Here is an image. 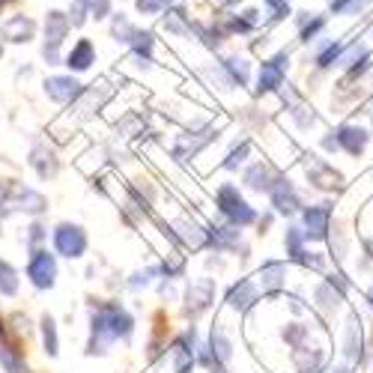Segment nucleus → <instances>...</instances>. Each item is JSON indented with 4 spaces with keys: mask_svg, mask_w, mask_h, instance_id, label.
<instances>
[{
    "mask_svg": "<svg viewBox=\"0 0 373 373\" xmlns=\"http://www.w3.org/2000/svg\"><path fill=\"white\" fill-rule=\"evenodd\" d=\"M45 209H48L45 194H39L36 188H30V185H21V182H12V185L6 188V194L0 197V218L15 215V212L42 215Z\"/></svg>",
    "mask_w": 373,
    "mask_h": 373,
    "instance_id": "f257e3e1",
    "label": "nucleus"
},
{
    "mask_svg": "<svg viewBox=\"0 0 373 373\" xmlns=\"http://www.w3.org/2000/svg\"><path fill=\"white\" fill-rule=\"evenodd\" d=\"M117 341V331H114V320H111V302L93 305L90 311V344H87V355H105L107 346Z\"/></svg>",
    "mask_w": 373,
    "mask_h": 373,
    "instance_id": "f03ea898",
    "label": "nucleus"
},
{
    "mask_svg": "<svg viewBox=\"0 0 373 373\" xmlns=\"http://www.w3.org/2000/svg\"><path fill=\"white\" fill-rule=\"evenodd\" d=\"M66 33H69V15L51 10L45 15V45H42V57L48 66L60 63V45Z\"/></svg>",
    "mask_w": 373,
    "mask_h": 373,
    "instance_id": "7ed1b4c3",
    "label": "nucleus"
},
{
    "mask_svg": "<svg viewBox=\"0 0 373 373\" xmlns=\"http://www.w3.org/2000/svg\"><path fill=\"white\" fill-rule=\"evenodd\" d=\"M54 248L60 257H69V260H78V257H84L87 251V233L81 224H57L54 227Z\"/></svg>",
    "mask_w": 373,
    "mask_h": 373,
    "instance_id": "20e7f679",
    "label": "nucleus"
},
{
    "mask_svg": "<svg viewBox=\"0 0 373 373\" xmlns=\"http://www.w3.org/2000/svg\"><path fill=\"white\" fill-rule=\"evenodd\" d=\"M215 201H218V209L233 224H239V227H245V224H251L257 218V212L242 201V194H239L236 185H221L218 194H215Z\"/></svg>",
    "mask_w": 373,
    "mask_h": 373,
    "instance_id": "39448f33",
    "label": "nucleus"
},
{
    "mask_svg": "<svg viewBox=\"0 0 373 373\" xmlns=\"http://www.w3.org/2000/svg\"><path fill=\"white\" fill-rule=\"evenodd\" d=\"M27 278H30V284L36 290H51L57 284V260H54V254H48L45 248L30 251Z\"/></svg>",
    "mask_w": 373,
    "mask_h": 373,
    "instance_id": "423d86ee",
    "label": "nucleus"
},
{
    "mask_svg": "<svg viewBox=\"0 0 373 373\" xmlns=\"http://www.w3.org/2000/svg\"><path fill=\"white\" fill-rule=\"evenodd\" d=\"M215 298V281L212 278H197L188 284L185 290V313L188 317H197V313H203L206 308L212 305Z\"/></svg>",
    "mask_w": 373,
    "mask_h": 373,
    "instance_id": "0eeeda50",
    "label": "nucleus"
},
{
    "mask_svg": "<svg viewBox=\"0 0 373 373\" xmlns=\"http://www.w3.org/2000/svg\"><path fill=\"white\" fill-rule=\"evenodd\" d=\"M45 93H48V99H54L57 105H69V102H78L81 99L84 84L75 81L72 75H54V78L45 81Z\"/></svg>",
    "mask_w": 373,
    "mask_h": 373,
    "instance_id": "6e6552de",
    "label": "nucleus"
},
{
    "mask_svg": "<svg viewBox=\"0 0 373 373\" xmlns=\"http://www.w3.org/2000/svg\"><path fill=\"white\" fill-rule=\"evenodd\" d=\"M215 138V129H203V131H185V135H179L177 140H173V155H177L179 162L192 159V155H197L201 149L209 144V140Z\"/></svg>",
    "mask_w": 373,
    "mask_h": 373,
    "instance_id": "1a4fd4ad",
    "label": "nucleus"
},
{
    "mask_svg": "<svg viewBox=\"0 0 373 373\" xmlns=\"http://www.w3.org/2000/svg\"><path fill=\"white\" fill-rule=\"evenodd\" d=\"M287 63H290L287 54H278L275 60L263 63V66H260V78H257V93H272V90H278L281 81H284Z\"/></svg>",
    "mask_w": 373,
    "mask_h": 373,
    "instance_id": "9d476101",
    "label": "nucleus"
},
{
    "mask_svg": "<svg viewBox=\"0 0 373 373\" xmlns=\"http://www.w3.org/2000/svg\"><path fill=\"white\" fill-rule=\"evenodd\" d=\"M30 168L42 179H54L57 170H60V162H57V153L48 144H36L30 153Z\"/></svg>",
    "mask_w": 373,
    "mask_h": 373,
    "instance_id": "9b49d317",
    "label": "nucleus"
},
{
    "mask_svg": "<svg viewBox=\"0 0 373 373\" xmlns=\"http://www.w3.org/2000/svg\"><path fill=\"white\" fill-rule=\"evenodd\" d=\"M93 63H96V48H93L90 39H81V42L75 45L69 54H66V66H69L72 72H84Z\"/></svg>",
    "mask_w": 373,
    "mask_h": 373,
    "instance_id": "f8f14e48",
    "label": "nucleus"
},
{
    "mask_svg": "<svg viewBox=\"0 0 373 373\" xmlns=\"http://www.w3.org/2000/svg\"><path fill=\"white\" fill-rule=\"evenodd\" d=\"M236 242H239L236 224H227V227H206V245L218 248V251H233Z\"/></svg>",
    "mask_w": 373,
    "mask_h": 373,
    "instance_id": "ddd939ff",
    "label": "nucleus"
},
{
    "mask_svg": "<svg viewBox=\"0 0 373 373\" xmlns=\"http://www.w3.org/2000/svg\"><path fill=\"white\" fill-rule=\"evenodd\" d=\"M173 230H177V242L188 245V248H203L206 245V230H201L192 218H179L173 224Z\"/></svg>",
    "mask_w": 373,
    "mask_h": 373,
    "instance_id": "4468645a",
    "label": "nucleus"
},
{
    "mask_svg": "<svg viewBox=\"0 0 373 373\" xmlns=\"http://www.w3.org/2000/svg\"><path fill=\"white\" fill-rule=\"evenodd\" d=\"M3 33H6V39H12V42H30L36 27H33V21L27 15H12V18L3 24Z\"/></svg>",
    "mask_w": 373,
    "mask_h": 373,
    "instance_id": "2eb2a0df",
    "label": "nucleus"
},
{
    "mask_svg": "<svg viewBox=\"0 0 373 373\" xmlns=\"http://www.w3.org/2000/svg\"><path fill=\"white\" fill-rule=\"evenodd\" d=\"M0 368H3L6 373H30L27 361L21 359V352L6 341H0Z\"/></svg>",
    "mask_w": 373,
    "mask_h": 373,
    "instance_id": "dca6fc26",
    "label": "nucleus"
},
{
    "mask_svg": "<svg viewBox=\"0 0 373 373\" xmlns=\"http://www.w3.org/2000/svg\"><path fill=\"white\" fill-rule=\"evenodd\" d=\"M227 302H230V308H236V311L251 308V305L257 302V290H254V284H251V281H242V284H236L233 290H230Z\"/></svg>",
    "mask_w": 373,
    "mask_h": 373,
    "instance_id": "f3484780",
    "label": "nucleus"
},
{
    "mask_svg": "<svg viewBox=\"0 0 373 373\" xmlns=\"http://www.w3.org/2000/svg\"><path fill=\"white\" fill-rule=\"evenodd\" d=\"M272 203H275L278 212H293L298 201H296V192L287 185V182H278L275 188H272Z\"/></svg>",
    "mask_w": 373,
    "mask_h": 373,
    "instance_id": "a211bd4d",
    "label": "nucleus"
},
{
    "mask_svg": "<svg viewBox=\"0 0 373 373\" xmlns=\"http://www.w3.org/2000/svg\"><path fill=\"white\" fill-rule=\"evenodd\" d=\"M209 352H212V359L215 364H227L230 361V355H233V346H230L227 341V335H224L221 329H212V341H209Z\"/></svg>",
    "mask_w": 373,
    "mask_h": 373,
    "instance_id": "6ab92c4d",
    "label": "nucleus"
},
{
    "mask_svg": "<svg viewBox=\"0 0 373 373\" xmlns=\"http://www.w3.org/2000/svg\"><path fill=\"white\" fill-rule=\"evenodd\" d=\"M39 326H42V346H45V352L54 359V355L60 352V337H57V322H54L51 313H45Z\"/></svg>",
    "mask_w": 373,
    "mask_h": 373,
    "instance_id": "aec40b11",
    "label": "nucleus"
},
{
    "mask_svg": "<svg viewBox=\"0 0 373 373\" xmlns=\"http://www.w3.org/2000/svg\"><path fill=\"white\" fill-rule=\"evenodd\" d=\"M326 218L329 212L320 209V206H311L308 212H305V224H308V236H322L326 233Z\"/></svg>",
    "mask_w": 373,
    "mask_h": 373,
    "instance_id": "412c9836",
    "label": "nucleus"
},
{
    "mask_svg": "<svg viewBox=\"0 0 373 373\" xmlns=\"http://www.w3.org/2000/svg\"><path fill=\"white\" fill-rule=\"evenodd\" d=\"M221 66H224V72L230 75V81H233V84H239V87L248 84V63L245 60H239V57H227Z\"/></svg>",
    "mask_w": 373,
    "mask_h": 373,
    "instance_id": "4be33fe9",
    "label": "nucleus"
},
{
    "mask_svg": "<svg viewBox=\"0 0 373 373\" xmlns=\"http://www.w3.org/2000/svg\"><path fill=\"white\" fill-rule=\"evenodd\" d=\"M0 293L3 296L18 293V272H15L6 260H0Z\"/></svg>",
    "mask_w": 373,
    "mask_h": 373,
    "instance_id": "5701e85b",
    "label": "nucleus"
},
{
    "mask_svg": "<svg viewBox=\"0 0 373 373\" xmlns=\"http://www.w3.org/2000/svg\"><path fill=\"white\" fill-rule=\"evenodd\" d=\"M245 185L254 188V192H263V188H269V168H266V164H254V168H248Z\"/></svg>",
    "mask_w": 373,
    "mask_h": 373,
    "instance_id": "b1692460",
    "label": "nucleus"
},
{
    "mask_svg": "<svg viewBox=\"0 0 373 373\" xmlns=\"http://www.w3.org/2000/svg\"><path fill=\"white\" fill-rule=\"evenodd\" d=\"M337 140L350 149V153H359V149L364 146V131L361 129H350V126H344L341 131H337Z\"/></svg>",
    "mask_w": 373,
    "mask_h": 373,
    "instance_id": "393cba45",
    "label": "nucleus"
},
{
    "mask_svg": "<svg viewBox=\"0 0 373 373\" xmlns=\"http://www.w3.org/2000/svg\"><path fill=\"white\" fill-rule=\"evenodd\" d=\"M281 278H284V266H281V263H269V266H263V272H260L263 290H278Z\"/></svg>",
    "mask_w": 373,
    "mask_h": 373,
    "instance_id": "a878e982",
    "label": "nucleus"
},
{
    "mask_svg": "<svg viewBox=\"0 0 373 373\" xmlns=\"http://www.w3.org/2000/svg\"><path fill=\"white\" fill-rule=\"evenodd\" d=\"M111 33L117 36V42H126V45H129L131 36H135V27L129 24L126 15H117V18H114V24H111Z\"/></svg>",
    "mask_w": 373,
    "mask_h": 373,
    "instance_id": "bb28decb",
    "label": "nucleus"
},
{
    "mask_svg": "<svg viewBox=\"0 0 373 373\" xmlns=\"http://www.w3.org/2000/svg\"><path fill=\"white\" fill-rule=\"evenodd\" d=\"M159 272H162L159 266H146V269H140V272H135V275L129 278V287H131V290H144V287L153 284V278L159 275Z\"/></svg>",
    "mask_w": 373,
    "mask_h": 373,
    "instance_id": "cd10ccee",
    "label": "nucleus"
},
{
    "mask_svg": "<svg viewBox=\"0 0 373 373\" xmlns=\"http://www.w3.org/2000/svg\"><path fill=\"white\" fill-rule=\"evenodd\" d=\"M90 15V0H72V10H69V24L72 27H81Z\"/></svg>",
    "mask_w": 373,
    "mask_h": 373,
    "instance_id": "c85d7f7f",
    "label": "nucleus"
},
{
    "mask_svg": "<svg viewBox=\"0 0 373 373\" xmlns=\"http://www.w3.org/2000/svg\"><path fill=\"white\" fill-rule=\"evenodd\" d=\"M170 3H173V0H138V12H144V15H159V12L168 10Z\"/></svg>",
    "mask_w": 373,
    "mask_h": 373,
    "instance_id": "c756f323",
    "label": "nucleus"
},
{
    "mask_svg": "<svg viewBox=\"0 0 373 373\" xmlns=\"http://www.w3.org/2000/svg\"><path fill=\"white\" fill-rule=\"evenodd\" d=\"M248 153H251V146H248V144H242L239 149H233V153L227 155V162H224V168H227V170H236L239 164L245 162V155H248Z\"/></svg>",
    "mask_w": 373,
    "mask_h": 373,
    "instance_id": "7c9ffc66",
    "label": "nucleus"
},
{
    "mask_svg": "<svg viewBox=\"0 0 373 373\" xmlns=\"http://www.w3.org/2000/svg\"><path fill=\"white\" fill-rule=\"evenodd\" d=\"M48 233H45V227H42V224H30V230H27V248H30V251H36V248H39V242H42V239H45Z\"/></svg>",
    "mask_w": 373,
    "mask_h": 373,
    "instance_id": "2f4dec72",
    "label": "nucleus"
},
{
    "mask_svg": "<svg viewBox=\"0 0 373 373\" xmlns=\"http://www.w3.org/2000/svg\"><path fill=\"white\" fill-rule=\"evenodd\" d=\"M107 12H111V0H90V15H93L96 21L107 18Z\"/></svg>",
    "mask_w": 373,
    "mask_h": 373,
    "instance_id": "473e14b6",
    "label": "nucleus"
},
{
    "mask_svg": "<svg viewBox=\"0 0 373 373\" xmlns=\"http://www.w3.org/2000/svg\"><path fill=\"white\" fill-rule=\"evenodd\" d=\"M0 57H3V45H0Z\"/></svg>",
    "mask_w": 373,
    "mask_h": 373,
    "instance_id": "72a5a7b5",
    "label": "nucleus"
},
{
    "mask_svg": "<svg viewBox=\"0 0 373 373\" xmlns=\"http://www.w3.org/2000/svg\"><path fill=\"white\" fill-rule=\"evenodd\" d=\"M0 3H10V0H0Z\"/></svg>",
    "mask_w": 373,
    "mask_h": 373,
    "instance_id": "f704fd0d",
    "label": "nucleus"
},
{
    "mask_svg": "<svg viewBox=\"0 0 373 373\" xmlns=\"http://www.w3.org/2000/svg\"><path fill=\"white\" fill-rule=\"evenodd\" d=\"M212 373H221V370H215V368H212Z\"/></svg>",
    "mask_w": 373,
    "mask_h": 373,
    "instance_id": "c9c22d12",
    "label": "nucleus"
},
{
    "mask_svg": "<svg viewBox=\"0 0 373 373\" xmlns=\"http://www.w3.org/2000/svg\"><path fill=\"white\" fill-rule=\"evenodd\" d=\"M0 233H3V230H0Z\"/></svg>",
    "mask_w": 373,
    "mask_h": 373,
    "instance_id": "e433bc0d",
    "label": "nucleus"
}]
</instances>
